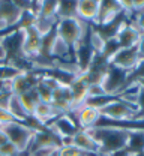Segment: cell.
<instances>
[{
	"instance_id": "cell-1",
	"label": "cell",
	"mask_w": 144,
	"mask_h": 156,
	"mask_svg": "<svg viewBox=\"0 0 144 156\" xmlns=\"http://www.w3.org/2000/svg\"><path fill=\"white\" fill-rule=\"evenodd\" d=\"M87 131L99 144L101 156H111L113 153L126 150L129 140V129L114 126L110 123H98L95 128Z\"/></svg>"
},
{
	"instance_id": "cell-2",
	"label": "cell",
	"mask_w": 144,
	"mask_h": 156,
	"mask_svg": "<svg viewBox=\"0 0 144 156\" xmlns=\"http://www.w3.org/2000/svg\"><path fill=\"white\" fill-rule=\"evenodd\" d=\"M90 30V24L84 23L78 18H71V20H60L56 24V32L57 36L60 38L74 50L80 42L87 39Z\"/></svg>"
},
{
	"instance_id": "cell-3",
	"label": "cell",
	"mask_w": 144,
	"mask_h": 156,
	"mask_svg": "<svg viewBox=\"0 0 144 156\" xmlns=\"http://www.w3.org/2000/svg\"><path fill=\"white\" fill-rule=\"evenodd\" d=\"M99 113L104 120H108L111 123H129L137 120L138 108L137 105L128 104L119 98H114L111 102H108L104 108L99 110Z\"/></svg>"
},
{
	"instance_id": "cell-4",
	"label": "cell",
	"mask_w": 144,
	"mask_h": 156,
	"mask_svg": "<svg viewBox=\"0 0 144 156\" xmlns=\"http://www.w3.org/2000/svg\"><path fill=\"white\" fill-rule=\"evenodd\" d=\"M0 129L6 135L8 141L11 144H14L21 153L29 152V147H30L33 136L36 134V131H33L30 126H27L26 123H21V122H14L11 125L2 126Z\"/></svg>"
},
{
	"instance_id": "cell-5",
	"label": "cell",
	"mask_w": 144,
	"mask_h": 156,
	"mask_svg": "<svg viewBox=\"0 0 144 156\" xmlns=\"http://www.w3.org/2000/svg\"><path fill=\"white\" fill-rule=\"evenodd\" d=\"M131 72H126L123 69L114 68L108 65V69L104 75L101 86H102L104 92L111 98H116L125 87L128 86V77Z\"/></svg>"
},
{
	"instance_id": "cell-6",
	"label": "cell",
	"mask_w": 144,
	"mask_h": 156,
	"mask_svg": "<svg viewBox=\"0 0 144 156\" xmlns=\"http://www.w3.org/2000/svg\"><path fill=\"white\" fill-rule=\"evenodd\" d=\"M140 60H141V56L138 53V48L131 47V48L117 50L111 57L108 58V65L114 66V68H119V69H123L126 72H132L137 68V65L140 63Z\"/></svg>"
},
{
	"instance_id": "cell-7",
	"label": "cell",
	"mask_w": 144,
	"mask_h": 156,
	"mask_svg": "<svg viewBox=\"0 0 144 156\" xmlns=\"http://www.w3.org/2000/svg\"><path fill=\"white\" fill-rule=\"evenodd\" d=\"M42 50V36L35 30V27H27L24 29V39H23V57L27 62H33L41 56Z\"/></svg>"
},
{
	"instance_id": "cell-8",
	"label": "cell",
	"mask_w": 144,
	"mask_h": 156,
	"mask_svg": "<svg viewBox=\"0 0 144 156\" xmlns=\"http://www.w3.org/2000/svg\"><path fill=\"white\" fill-rule=\"evenodd\" d=\"M42 77V72L39 71H26L20 74L11 83V93L20 96L23 93H27L30 90H33L36 87V84L39 83Z\"/></svg>"
},
{
	"instance_id": "cell-9",
	"label": "cell",
	"mask_w": 144,
	"mask_h": 156,
	"mask_svg": "<svg viewBox=\"0 0 144 156\" xmlns=\"http://www.w3.org/2000/svg\"><path fill=\"white\" fill-rule=\"evenodd\" d=\"M47 129L51 131L54 135H57L59 138L62 136H74L78 132V125L74 120L72 114H60L57 119H54L50 125H47Z\"/></svg>"
},
{
	"instance_id": "cell-10",
	"label": "cell",
	"mask_w": 144,
	"mask_h": 156,
	"mask_svg": "<svg viewBox=\"0 0 144 156\" xmlns=\"http://www.w3.org/2000/svg\"><path fill=\"white\" fill-rule=\"evenodd\" d=\"M69 114H74V120L77 122L80 129H92L101 120L99 110H96L93 107H89V105H81L77 110L71 111Z\"/></svg>"
},
{
	"instance_id": "cell-11",
	"label": "cell",
	"mask_w": 144,
	"mask_h": 156,
	"mask_svg": "<svg viewBox=\"0 0 144 156\" xmlns=\"http://www.w3.org/2000/svg\"><path fill=\"white\" fill-rule=\"evenodd\" d=\"M125 11L120 6V2H113V0H104L99 3V14L93 26H107L113 23L114 20L120 17Z\"/></svg>"
},
{
	"instance_id": "cell-12",
	"label": "cell",
	"mask_w": 144,
	"mask_h": 156,
	"mask_svg": "<svg viewBox=\"0 0 144 156\" xmlns=\"http://www.w3.org/2000/svg\"><path fill=\"white\" fill-rule=\"evenodd\" d=\"M74 146L84 155H101L99 144L87 129H78V132L74 135Z\"/></svg>"
},
{
	"instance_id": "cell-13",
	"label": "cell",
	"mask_w": 144,
	"mask_h": 156,
	"mask_svg": "<svg viewBox=\"0 0 144 156\" xmlns=\"http://www.w3.org/2000/svg\"><path fill=\"white\" fill-rule=\"evenodd\" d=\"M140 36H141V33L138 32V29L132 23L126 21L120 27L119 33L116 35V41L119 44V48H131V47H137Z\"/></svg>"
},
{
	"instance_id": "cell-14",
	"label": "cell",
	"mask_w": 144,
	"mask_h": 156,
	"mask_svg": "<svg viewBox=\"0 0 144 156\" xmlns=\"http://www.w3.org/2000/svg\"><path fill=\"white\" fill-rule=\"evenodd\" d=\"M99 0H78L77 2V18L87 23L95 24L99 14Z\"/></svg>"
},
{
	"instance_id": "cell-15",
	"label": "cell",
	"mask_w": 144,
	"mask_h": 156,
	"mask_svg": "<svg viewBox=\"0 0 144 156\" xmlns=\"http://www.w3.org/2000/svg\"><path fill=\"white\" fill-rule=\"evenodd\" d=\"M62 113H59L51 104H44V102H39L35 108V111L32 113V119H35L38 123H41L42 126L47 128V125H50L54 119L60 116Z\"/></svg>"
},
{
	"instance_id": "cell-16",
	"label": "cell",
	"mask_w": 144,
	"mask_h": 156,
	"mask_svg": "<svg viewBox=\"0 0 144 156\" xmlns=\"http://www.w3.org/2000/svg\"><path fill=\"white\" fill-rule=\"evenodd\" d=\"M20 9L17 8L15 2H8V0H0V20L6 21L9 27H14L18 24L21 18Z\"/></svg>"
},
{
	"instance_id": "cell-17",
	"label": "cell",
	"mask_w": 144,
	"mask_h": 156,
	"mask_svg": "<svg viewBox=\"0 0 144 156\" xmlns=\"http://www.w3.org/2000/svg\"><path fill=\"white\" fill-rule=\"evenodd\" d=\"M6 110L12 114V117L17 120V122H21V123H26L27 122V113L24 111V108H23V105H21L20 102V96H17V95H8L6 98Z\"/></svg>"
},
{
	"instance_id": "cell-18",
	"label": "cell",
	"mask_w": 144,
	"mask_h": 156,
	"mask_svg": "<svg viewBox=\"0 0 144 156\" xmlns=\"http://www.w3.org/2000/svg\"><path fill=\"white\" fill-rule=\"evenodd\" d=\"M126 150L129 153L144 152V129H131Z\"/></svg>"
},
{
	"instance_id": "cell-19",
	"label": "cell",
	"mask_w": 144,
	"mask_h": 156,
	"mask_svg": "<svg viewBox=\"0 0 144 156\" xmlns=\"http://www.w3.org/2000/svg\"><path fill=\"white\" fill-rule=\"evenodd\" d=\"M71 18H77V2L60 0L59 2V9H57V21Z\"/></svg>"
},
{
	"instance_id": "cell-20",
	"label": "cell",
	"mask_w": 144,
	"mask_h": 156,
	"mask_svg": "<svg viewBox=\"0 0 144 156\" xmlns=\"http://www.w3.org/2000/svg\"><path fill=\"white\" fill-rule=\"evenodd\" d=\"M20 74H23V71L18 69L17 66L8 63L6 60H2V62H0V84H2V83L14 81Z\"/></svg>"
},
{
	"instance_id": "cell-21",
	"label": "cell",
	"mask_w": 144,
	"mask_h": 156,
	"mask_svg": "<svg viewBox=\"0 0 144 156\" xmlns=\"http://www.w3.org/2000/svg\"><path fill=\"white\" fill-rule=\"evenodd\" d=\"M20 102H21V105H23V108H24V111L27 113V116L30 117L32 113L35 111L36 105H38L41 101H39V98H38L36 90L33 89V90H30V92H27V93L20 95Z\"/></svg>"
},
{
	"instance_id": "cell-22",
	"label": "cell",
	"mask_w": 144,
	"mask_h": 156,
	"mask_svg": "<svg viewBox=\"0 0 144 156\" xmlns=\"http://www.w3.org/2000/svg\"><path fill=\"white\" fill-rule=\"evenodd\" d=\"M35 90H36V93H38V98H39V101L44 102V104H51L53 102V96H54V90L44 81V80H39V83L36 84V87H35Z\"/></svg>"
},
{
	"instance_id": "cell-23",
	"label": "cell",
	"mask_w": 144,
	"mask_h": 156,
	"mask_svg": "<svg viewBox=\"0 0 144 156\" xmlns=\"http://www.w3.org/2000/svg\"><path fill=\"white\" fill-rule=\"evenodd\" d=\"M57 9H59V2L45 0V2H42V11L39 17L47 20H57Z\"/></svg>"
},
{
	"instance_id": "cell-24",
	"label": "cell",
	"mask_w": 144,
	"mask_h": 156,
	"mask_svg": "<svg viewBox=\"0 0 144 156\" xmlns=\"http://www.w3.org/2000/svg\"><path fill=\"white\" fill-rule=\"evenodd\" d=\"M143 78H144V58H141V60H140V63L137 65V68L129 74V77H128V84L135 83V81L143 80Z\"/></svg>"
},
{
	"instance_id": "cell-25",
	"label": "cell",
	"mask_w": 144,
	"mask_h": 156,
	"mask_svg": "<svg viewBox=\"0 0 144 156\" xmlns=\"http://www.w3.org/2000/svg\"><path fill=\"white\" fill-rule=\"evenodd\" d=\"M59 147H41L29 152V156H56Z\"/></svg>"
},
{
	"instance_id": "cell-26",
	"label": "cell",
	"mask_w": 144,
	"mask_h": 156,
	"mask_svg": "<svg viewBox=\"0 0 144 156\" xmlns=\"http://www.w3.org/2000/svg\"><path fill=\"white\" fill-rule=\"evenodd\" d=\"M80 155H83V153L75 146H60L56 156H80Z\"/></svg>"
},
{
	"instance_id": "cell-27",
	"label": "cell",
	"mask_w": 144,
	"mask_h": 156,
	"mask_svg": "<svg viewBox=\"0 0 144 156\" xmlns=\"http://www.w3.org/2000/svg\"><path fill=\"white\" fill-rule=\"evenodd\" d=\"M18 153H21V152H18V149L14 144H11L9 141H6L5 144L0 146V155L2 156H17Z\"/></svg>"
},
{
	"instance_id": "cell-28",
	"label": "cell",
	"mask_w": 144,
	"mask_h": 156,
	"mask_svg": "<svg viewBox=\"0 0 144 156\" xmlns=\"http://www.w3.org/2000/svg\"><path fill=\"white\" fill-rule=\"evenodd\" d=\"M41 11H42V2L41 0H32L30 2V8H29V12L35 17V20L39 18L41 15Z\"/></svg>"
},
{
	"instance_id": "cell-29",
	"label": "cell",
	"mask_w": 144,
	"mask_h": 156,
	"mask_svg": "<svg viewBox=\"0 0 144 156\" xmlns=\"http://www.w3.org/2000/svg\"><path fill=\"white\" fill-rule=\"evenodd\" d=\"M137 108H138L137 120H144V89H141V90H140L138 101H137Z\"/></svg>"
},
{
	"instance_id": "cell-30",
	"label": "cell",
	"mask_w": 144,
	"mask_h": 156,
	"mask_svg": "<svg viewBox=\"0 0 144 156\" xmlns=\"http://www.w3.org/2000/svg\"><path fill=\"white\" fill-rule=\"evenodd\" d=\"M137 29H138V32L144 35V14L143 12H140V14H135V20H134V23H132Z\"/></svg>"
},
{
	"instance_id": "cell-31",
	"label": "cell",
	"mask_w": 144,
	"mask_h": 156,
	"mask_svg": "<svg viewBox=\"0 0 144 156\" xmlns=\"http://www.w3.org/2000/svg\"><path fill=\"white\" fill-rule=\"evenodd\" d=\"M137 48H138V53H140L141 58H144V35L140 36V41H138V44H137Z\"/></svg>"
},
{
	"instance_id": "cell-32",
	"label": "cell",
	"mask_w": 144,
	"mask_h": 156,
	"mask_svg": "<svg viewBox=\"0 0 144 156\" xmlns=\"http://www.w3.org/2000/svg\"><path fill=\"white\" fill-rule=\"evenodd\" d=\"M2 60H6V54H5V50H3V45L0 42V62Z\"/></svg>"
},
{
	"instance_id": "cell-33",
	"label": "cell",
	"mask_w": 144,
	"mask_h": 156,
	"mask_svg": "<svg viewBox=\"0 0 144 156\" xmlns=\"http://www.w3.org/2000/svg\"><path fill=\"white\" fill-rule=\"evenodd\" d=\"M128 156H144V152H138V153H129L128 152Z\"/></svg>"
},
{
	"instance_id": "cell-34",
	"label": "cell",
	"mask_w": 144,
	"mask_h": 156,
	"mask_svg": "<svg viewBox=\"0 0 144 156\" xmlns=\"http://www.w3.org/2000/svg\"><path fill=\"white\" fill-rule=\"evenodd\" d=\"M135 83H137V84H138L141 89H144V78H143V80H138V81H135Z\"/></svg>"
},
{
	"instance_id": "cell-35",
	"label": "cell",
	"mask_w": 144,
	"mask_h": 156,
	"mask_svg": "<svg viewBox=\"0 0 144 156\" xmlns=\"http://www.w3.org/2000/svg\"><path fill=\"white\" fill-rule=\"evenodd\" d=\"M17 156H29V152H24V153H18Z\"/></svg>"
},
{
	"instance_id": "cell-36",
	"label": "cell",
	"mask_w": 144,
	"mask_h": 156,
	"mask_svg": "<svg viewBox=\"0 0 144 156\" xmlns=\"http://www.w3.org/2000/svg\"><path fill=\"white\" fill-rule=\"evenodd\" d=\"M80 156H101V155H84V153H83V155H80Z\"/></svg>"
},
{
	"instance_id": "cell-37",
	"label": "cell",
	"mask_w": 144,
	"mask_h": 156,
	"mask_svg": "<svg viewBox=\"0 0 144 156\" xmlns=\"http://www.w3.org/2000/svg\"><path fill=\"white\" fill-rule=\"evenodd\" d=\"M0 95H3V93H0Z\"/></svg>"
},
{
	"instance_id": "cell-38",
	"label": "cell",
	"mask_w": 144,
	"mask_h": 156,
	"mask_svg": "<svg viewBox=\"0 0 144 156\" xmlns=\"http://www.w3.org/2000/svg\"><path fill=\"white\" fill-rule=\"evenodd\" d=\"M0 156H2V155H0Z\"/></svg>"
}]
</instances>
